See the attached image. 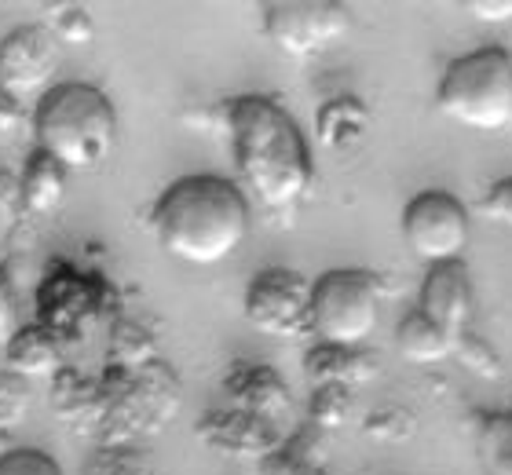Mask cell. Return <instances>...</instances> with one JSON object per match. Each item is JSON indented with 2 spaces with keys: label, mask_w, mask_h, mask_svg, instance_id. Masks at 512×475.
I'll return each instance as SVG.
<instances>
[{
  "label": "cell",
  "mask_w": 512,
  "mask_h": 475,
  "mask_svg": "<svg viewBox=\"0 0 512 475\" xmlns=\"http://www.w3.org/2000/svg\"><path fill=\"white\" fill-rule=\"evenodd\" d=\"M246 318L264 337H304L311 333V282L289 267H267L246 289Z\"/></svg>",
  "instance_id": "obj_8"
},
{
  "label": "cell",
  "mask_w": 512,
  "mask_h": 475,
  "mask_svg": "<svg viewBox=\"0 0 512 475\" xmlns=\"http://www.w3.org/2000/svg\"><path fill=\"white\" fill-rule=\"evenodd\" d=\"M66 176H70V172H66L59 161H52L48 154H41V150H33L19 180L22 205L30 212H37V216H52L66 198Z\"/></svg>",
  "instance_id": "obj_14"
},
{
  "label": "cell",
  "mask_w": 512,
  "mask_h": 475,
  "mask_svg": "<svg viewBox=\"0 0 512 475\" xmlns=\"http://www.w3.org/2000/svg\"><path fill=\"white\" fill-rule=\"evenodd\" d=\"M381 278L363 267H337L311 282V337L330 348H363L381 318Z\"/></svg>",
  "instance_id": "obj_5"
},
{
  "label": "cell",
  "mask_w": 512,
  "mask_h": 475,
  "mask_svg": "<svg viewBox=\"0 0 512 475\" xmlns=\"http://www.w3.org/2000/svg\"><path fill=\"white\" fill-rule=\"evenodd\" d=\"M224 391L231 395L238 410L264 417L278 428L293 413V399H289V388L282 384V377L271 373L267 366H256V362H235L224 380Z\"/></svg>",
  "instance_id": "obj_12"
},
{
  "label": "cell",
  "mask_w": 512,
  "mask_h": 475,
  "mask_svg": "<svg viewBox=\"0 0 512 475\" xmlns=\"http://www.w3.org/2000/svg\"><path fill=\"white\" fill-rule=\"evenodd\" d=\"M198 439L205 446H213L216 454L253 457V461H271L286 446V435H282L278 424L253 417V413L238 410V406L205 413L198 421Z\"/></svg>",
  "instance_id": "obj_11"
},
{
  "label": "cell",
  "mask_w": 512,
  "mask_h": 475,
  "mask_svg": "<svg viewBox=\"0 0 512 475\" xmlns=\"http://www.w3.org/2000/svg\"><path fill=\"white\" fill-rule=\"evenodd\" d=\"M366 125H370V114L352 95H337L319 110V139L333 150L355 147L366 136Z\"/></svg>",
  "instance_id": "obj_17"
},
{
  "label": "cell",
  "mask_w": 512,
  "mask_h": 475,
  "mask_svg": "<svg viewBox=\"0 0 512 475\" xmlns=\"http://www.w3.org/2000/svg\"><path fill=\"white\" fill-rule=\"evenodd\" d=\"M22 125V103H15L4 88H0V136H8Z\"/></svg>",
  "instance_id": "obj_28"
},
{
  "label": "cell",
  "mask_w": 512,
  "mask_h": 475,
  "mask_svg": "<svg viewBox=\"0 0 512 475\" xmlns=\"http://www.w3.org/2000/svg\"><path fill=\"white\" fill-rule=\"evenodd\" d=\"M30 413V380L19 373H0V435H11Z\"/></svg>",
  "instance_id": "obj_19"
},
{
  "label": "cell",
  "mask_w": 512,
  "mask_h": 475,
  "mask_svg": "<svg viewBox=\"0 0 512 475\" xmlns=\"http://www.w3.org/2000/svg\"><path fill=\"white\" fill-rule=\"evenodd\" d=\"M352 30V11L333 0H282L264 8V37L289 59H311Z\"/></svg>",
  "instance_id": "obj_7"
},
{
  "label": "cell",
  "mask_w": 512,
  "mask_h": 475,
  "mask_svg": "<svg viewBox=\"0 0 512 475\" xmlns=\"http://www.w3.org/2000/svg\"><path fill=\"white\" fill-rule=\"evenodd\" d=\"M403 238L428 267L458 264L469 249V209L450 190H421L403 209Z\"/></svg>",
  "instance_id": "obj_6"
},
{
  "label": "cell",
  "mask_w": 512,
  "mask_h": 475,
  "mask_svg": "<svg viewBox=\"0 0 512 475\" xmlns=\"http://www.w3.org/2000/svg\"><path fill=\"white\" fill-rule=\"evenodd\" d=\"M476 450H480V465L487 475H512V410L483 417Z\"/></svg>",
  "instance_id": "obj_18"
},
{
  "label": "cell",
  "mask_w": 512,
  "mask_h": 475,
  "mask_svg": "<svg viewBox=\"0 0 512 475\" xmlns=\"http://www.w3.org/2000/svg\"><path fill=\"white\" fill-rule=\"evenodd\" d=\"M395 348H399L403 359L421 362V366L443 362L447 355H454V344H450L447 333H443L436 322H428L417 307L399 322V329H395Z\"/></svg>",
  "instance_id": "obj_16"
},
{
  "label": "cell",
  "mask_w": 512,
  "mask_h": 475,
  "mask_svg": "<svg viewBox=\"0 0 512 475\" xmlns=\"http://www.w3.org/2000/svg\"><path fill=\"white\" fill-rule=\"evenodd\" d=\"M469 11L483 22H509L512 19V0H476Z\"/></svg>",
  "instance_id": "obj_27"
},
{
  "label": "cell",
  "mask_w": 512,
  "mask_h": 475,
  "mask_svg": "<svg viewBox=\"0 0 512 475\" xmlns=\"http://www.w3.org/2000/svg\"><path fill=\"white\" fill-rule=\"evenodd\" d=\"M264 475H326L311 457L297 454V450H278L271 461H264Z\"/></svg>",
  "instance_id": "obj_24"
},
{
  "label": "cell",
  "mask_w": 512,
  "mask_h": 475,
  "mask_svg": "<svg viewBox=\"0 0 512 475\" xmlns=\"http://www.w3.org/2000/svg\"><path fill=\"white\" fill-rule=\"evenodd\" d=\"M19 300H15V289H11L8 275L0 271V348H8L11 337L19 333Z\"/></svg>",
  "instance_id": "obj_25"
},
{
  "label": "cell",
  "mask_w": 512,
  "mask_h": 475,
  "mask_svg": "<svg viewBox=\"0 0 512 475\" xmlns=\"http://www.w3.org/2000/svg\"><path fill=\"white\" fill-rule=\"evenodd\" d=\"M308 373L319 384H337V388H359L374 377L377 366L363 348H330V344H315L308 351Z\"/></svg>",
  "instance_id": "obj_13"
},
{
  "label": "cell",
  "mask_w": 512,
  "mask_h": 475,
  "mask_svg": "<svg viewBox=\"0 0 512 475\" xmlns=\"http://www.w3.org/2000/svg\"><path fill=\"white\" fill-rule=\"evenodd\" d=\"M0 475H63V472H59V465L44 450L11 446L8 454L0 457Z\"/></svg>",
  "instance_id": "obj_22"
},
{
  "label": "cell",
  "mask_w": 512,
  "mask_h": 475,
  "mask_svg": "<svg viewBox=\"0 0 512 475\" xmlns=\"http://www.w3.org/2000/svg\"><path fill=\"white\" fill-rule=\"evenodd\" d=\"M8 450H11V435H0V457L8 454Z\"/></svg>",
  "instance_id": "obj_29"
},
{
  "label": "cell",
  "mask_w": 512,
  "mask_h": 475,
  "mask_svg": "<svg viewBox=\"0 0 512 475\" xmlns=\"http://www.w3.org/2000/svg\"><path fill=\"white\" fill-rule=\"evenodd\" d=\"M483 216L494 223H502V227H512V176L509 180H498L491 190H487V198H483Z\"/></svg>",
  "instance_id": "obj_26"
},
{
  "label": "cell",
  "mask_w": 512,
  "mask_h": 475,
  "mask_svg": "<svg viewBox=\"0 0 512 475\" xmlns=\"http://www.w3.org/2000/svg\"><path fill=\"white\" fill-rule=\"evenodd\" d=\"M63 44L52 33V26L33 22V26H19L0 41V88L15 99L26 103L30 95L48 92L52 77L59 74V52Z\"/></svg>",
  "instance_id": "obj_9"
},
{
  "label": "cell",
  "mask_w": 512,
  "mask_h": 475,
  "mask_svg": "<svg viewBox=\"0 0 512 475\" xmlns=\"http://www.w3.org/2000/svg\"><path fill=\"white\" fill-rule=\"evenodd\" d=\"M417 311L436 322L450 337V344H458L461 337H469V322L476 315V289H472L469 267L461 264H436L428 267L421 293H417Z\"/></svg>",
  "instance_id": "obj_10"
},
{
  "label": "cell",
  "mask_w": 512,
  "mask_h": 475,
  "mask_svg": "<svg viewBox=\"0 0 512 475\" xmlns=\"http://www.w3.org/2000/svg\"><path fill=\"white\" fill-rule=\"evenodd\" d=\"M59 362H63V355H59V344H55V337L48 329L26 326L11 337V344H8L11 373H19V377H26V380L48 377V373L59 370Z\"/></svg>",
  "instance_id": "obj_15"
},
{
  "label": "cell",
  "mask_w": 512,
  "mask_h": 475,
  "mask_svg": "<svg viewBox=\"0 0 512 475\" xmlns=\"http://www.w3.org/2000/svg\"><path fill=\"white\" fill-rule=\"evenodd\" d=\"M439 110L472 132H502L512 125V55L480 48L454 59L436 88Z\"/></svg>",
  "instance_id": "obj_4"
},
{
  "label": "cell",
  "mask_w": 512,
  "mask_h": 475,
  "mask_svg": "<svg viewBox=\"0 0 512 475\" xmlns=\"http://www.w3.org/2000/svg\"><path fill=\"white\" fill-rule=\"evenodd\" d=\"M52 33L59 37V44H88L92 33H96V26H92V15H88L85 8H66L63 15L52 22Z\"/></svg>",
  "instance_id": "obj_23"
},
{
  "label": "cell",
  "mask_w": 512,
  "mask_h": 475,
  "mask_svg": "<svg viewBox=\"0 0 512 475\" xmlns=\"http://www.w3.org/2000/svg\"><path fill=\"white\" fill-rule=\"evenodd\" d=\"M352 413V388H337V384H319L311 395V421L322 428H337Z\"/></svg>",
  "instance_id": "obj_20"
},
{
  "label": "cell",
  "mask_w": 512,
  "mask_h": 475,
  "mask_svg": "<svg viewBox=\"0 0 512 475\" xmlns=\"http://www.w3.org/2000/svg\"><path fill=\"white\" fill-rule=\"evenodd\" d=\"M238 187L267 209H293L311 190V150L300 125L271 95H238L227 106Z\"/></svg>",
  "instance_id": "obj_1"
},
{
  "label": "cell",
  "mask_w": 512,
  "mask_h": 475,
  "mask_svg": "<svg viewBox=\"0 0 512 475\" xmlns=\"http://www.w3.org/2000/svg\"><path fill=\"white\" fill-rule=\"evenodd\" d=\"M37 150L59 161L66 172H88L103 165L118 143V114L107 92L85 81L52 85L33 110Z\"/></svg>",
  "instance_id": "obj_3"
},
{
  "label": "cell",
  "mask_w": 512,
  "mask_h": 475,
  "mask_svg": "<svg viewBox=\"0 0 512 475\" xmlns=\"http://www.w3.org/2000/svg\"><path fill=\"white\" fill-rule=\"evenodd\" d=\"M150 227L161 249L183 264H224L249 238L246 190L224 176H183L161 190Z\"/></svg>",
  "instance_id": "obj_2"
},
{
  "label": "cell",
  "mask_w": 512,
  "mask_h": 475,
  "mask_svg": "<svg viewBox=\"0 0 512 475\" xmlns=\"http://www.w3.org/2000/svg\"><path fill=\"white\" fill-rule=\"evenodd\" d=\"M81 475H161L150 465V457L136 454V450H103V454L85 465Z\"/></svg>",
  "instance_id": "obj_21"
}]
</instances>
